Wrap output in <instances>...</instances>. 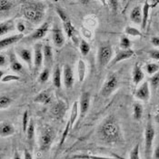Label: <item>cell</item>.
I'll use <instances>...</instances> for the list:
<instances>
[{
  "instance_id": "6da1fadb",
  "label": "cell",
  "mask_w": 159,
  "mask_h": 159,
  "mask_svg": "<svg viewBox=\"0 0 159 159\" xmlns=\"http://www.w3.org/2000/svg\"><path fill=\"white\" fill-rule=\"evenodd\" d=\"M99 139L108 145H117L123 141V134L119 123L115 116H108L101 125L98 130Z\"/></svg>"
},
{
  "instance_id": "7a4b0ae2",
  "label": "cell",
  "mask_w": 159,
  "mask_h": 159,
  "mask_svg": "<svg viewBox=\"0 0 159 159\" xmlns=\"http://www.w3.org/2000/svg\"><path fill=\"white\" fill-rule=\"evenodd\" d=\"M46 5L39 1H29L23 6L22 14L25 18L32 24H40L46 15Z\"/></svg>"
},
{
  "instance_id": "3957f363",
  "label": "cell",
  "mask_w": 159,
  "mask_h": 159,
  "mask_svg": "<svg viewBox=\"0 0 159 159\" xmlns=\"http://www.w3.org/2000/svg\"><path fill=\"white\" fill-rule=\"evenodd\" d=\"M113 59V48L109 43H105L99 46L97 56L98 69L105 68Z\"/></svg>"
},
{
  "instance_id": "277c9868",
  "label": "cell",
  "mask_w": 159,
  "mask_h": 159,
  "mask_svg": "<svg viewBox=\"0 0 159 159\" xmlns=\"http://www.w3.org/2000/svg\"><path fill=\"white\" fill-rule=\"evenodd\" d=\"M56 11L57 13L59 18L61 19V21L63 22L64 29H65V31H66V36L69 37V38H71L74 42L75 43V45H79V44H78V41H77L78 37H76V36H77V31H76L75 27L74 26V25L72 24V22H71L69 16H68L66 15V13L65 12L61 7H57Z\"/></svg>"
},
{
  "instance_id": "5b68a950",
  "label": "cell",
  "mask_w": 159,
  "mask_h": 159,
  "mask_svg": "<svg viewBox=\"0 0 159 159\" xmlns=\"http://www.w3.org/2000/svg\"><path fill=\"white\" fill-rule=\"evenodd\" d=\"M155 136H156L155 127H154L152 120H151V116H149L147 123V126L145 129V154H146L147 159H151L152 148H153Z\"/></svg>"
},
{
  "instance_id": "8992f818",
  "label": "cell",
  "mask_w": 159,
  "mask_h": 159,
  "mask_svg": "<svg viewBox=\"0 0 159 159\" xmlns=\"http://www.w3.org/2000/svg\"><path fill=\"white\" fill-rule=\"evenodd\" d=\"M55 135V131L51 126H45L41 132L39 139V150L42 152L48 151L54 142Z\"/></svg>"
},
{
  "instance_id": "52a82bcc",
  "label": "cell",
  "mask_w": 159,
  "mask_h": 159,
  "mask_svg": "<svg viewBox=\"0 0 159 159\" xmlns=\"http://www.w3.org/2000/svg\"><path fill=\"white\" fill-rule=\"evenodd\" d=\"M118 87V78L115 74H109L103 85V87L100 91V95L103 98H109L111 95L117 89Z\"/></svg>"
},
{
  "instance_id": "ba28073f",
  "label": "cell",
  "mask_w": 159,
  "mask_h": 159,
  "mask_svg": "<svg viewBox=\"0 0 159 159\" xmlns=\"http://www.w3.org/2000/svg\"><path fill=\"white\" fill-rule=\"evenodd\" d=\"M49 28H50V22L46 21L43 24L40 25L37 29L35 31H33L28 37H25V40H26L27 42H35V41L41 40L47 36Z\"/></svg>"
},
{
  "instance_id": "9c48e42d",
  "label": "cell",
  "mask_w": 159,
  "mask_h": 159,
  "mask_svg": "<svg viewBox=\"0 0 159 159\" xmlns=\"http://www.w3.org/2000/svg\"><path fill=\"white\" fill-rule=\"evenodd\" d=\"M90 101H91V95L89 92H84L82 93L80 100H79V118L76 124L78 125L81 122L84 117L86 116L87 112L90 107Z\"/></svg>"
},
{
  "instance_id": "30bf717a",
  "label": "cell",
  "mask_w": 159,
  "mask_h": 159,
  "mask_svg": "<svg viewBox=\"0 0 159 159\" xmlns=\"http://www.w3.org/2000/svg\"><path fill=\"white\" fill-rule=\"evenodd\" d=\"M44 64V45L37 43L34 47V67L35 71H38Z\"/></svg>"
},
{
  "instance_id": "8fae6325",
  "label": "cell",
  "mask_w": 159,
  "mask_h": 159,
  "mask_svg": "<svg viewBox=\"0 0 159 159\" xmlns=\"http://www.w3.org/2000/svg\"><path fill=\"white\" fill-rule=\"evenodd\" d=\"M135 55V51L132 50V49H119L116 51V56L115 57H113L112 61H111V66L117 64V63H120V62L125 61L126 59H129L131 58L133 56Z\"/></svg>"
},
{
  "instance_id": "7c38bea8",
  "label": "cell",
  "mask_w": 159,
  "mask_h": 159,
  "mask_svg": "<svg viewBox=\"0 0 159 159\" xmlns=\"http://www.w3.org/2000/svg\"><path fill=\"white\" fill-rule=\"evenodd\" d=\"M135 98L140 101L147 102L150 99V85L149 82H144L135 91Z\"/></svg>"
},
{
  "instance_id": "4fadbf2b",
  "label": "cell",
  "mask_w": 159,
  "mask_h": 159,
  "mask_svg": "<svg viewBox=\"0 0 159 159\" xmlns=\"http://www.w3.org/2000/svg\"><path fill=\"white\" fill-rule=\"evenodd\" d=\"M51 35H52V40H53L55 47L57 48H61L65 44V37H64V33L61 28L58 25H55L52 28Z\"/></svg>"
},
{
  "instance_id": "5bb4252c",
  "label": "cell",
  "mask_w": 159,
  "mask_h": 159,
  "mask_svg": "<svg viewBox=\"0 0 159 159\" xmlns=\"http://www.w3.org/2000/svg\"><path fill=\"white\" fill-rule=\"evenodd\" d=\"M64 85L66 86V89H72L75 83V78H74L73 69L69 65H65L64 69Z\"/></svg>"
},
{
  "instance_id": "9a60e30c",
  "label": "cell",
  "mask_w": 159,
  "mask_h": 159,
  "mask_svg": "<svg viewBox=\"0 0 159 159\" xmlns=\"http://www.w3.org/2000/svg\"><path fill=\"white\" fill-rule=\"evenodd\" d=\"M16 54L28 66V67L32 69V66L34 65V57H33L32 52L29 49L20 48L16 50Z\"/></svg>"
},
{
  "instance_id": "2e32d148",
  "label": "cell",
  "mask_w": 159,
  "mask_h": 159,
  "mask_svg": "<svg viewBox=\"0 0 159 159\" xmlns=\"http://www.w3.org/2000/svg\"><path fill=\"white\" fill-rule=\"evenodd\" d=\"M23 38H24V34H16V35H13V36H10V37L1 38V40H0V48H7L12 46L14 44H16L17 42H19Z\"/></svg>"
},
{
  "instance_id": "e0dca14e",
  "label": "cell",
  "mask_w": 159,
  "mask_h": 159,
  "mask_svg": "<svg viewBox=\"0 0 159 159\" xmlns=\"http://www.w3.org/2000/svg\"><path fill=\"white\" fill-rule=\"evenodd\" d=\"M145 78V73L141 67V66L136 63L133 68V72H132V80L135 86L139 85Z\"/></svg>"
},
{
  "instance_id": "ac0fdd59",
  "label": "cell",
  "mask_w": 159,
  "mask_h": 159,
  "mask_svg": "<svg viewBox=\"0 0 159 159\" xmlns=\"http://www.w3.org/2000/svg\"><path fill=\"white\" fill-rule=\"evenodd\" d=\"M54 63V54L53 49L48 44L44 45V64L46 67L51 68Z\"/></svg>"
},
{
  "instance_id": "d6986e66",
  "label": "cell",
  "mask_w": 159,
  "mask_h": 159,
  "mask_svg": "<svg viewBox=\"0 0 159 159\" xmlns=\"http://www.w3.org/2000/svg\"><path fill=\"white\" fill-rule=\"evenodd\" d=\"M130 19L133 23L136 25H141L143 21V9L142 7L136 6L135 7L131 12H130Z\"/></svg>"
},
{
  "instance_id": "ffe728a7",
  "label": "cell",
  "mask_w": 159,
  "mask_h": 159,
  "mask_svg": "<svg viewBox=\"0 0 159 159\" xmlns=\"http://www.w3.org/2000/svg\"><path fill=\"white\" fill-rule=\"evenodd\" d=\"M15 132H16V129H15L13 125L6 122L1 123V125H0V135H1V137L11 136L15 134Z\"/></svg>"
},
{
  "instance_id": "44dd1931",
  "label": "cell",
  "mask_w": 159,
  "mask_h": 159,
  "mask_svg": "<svg viewBox=\"0 0 159 159\" xmlns=\"http://www.w3.org/2000/svg\"><path fill=\"white\" fill-rule=\"evenodd\" d=\"M52 82L55 87L61 88L62 86V71L59 65H57L54 68V72L52 75Z\"/></svg>"
},
{
  "instance_id": "7402d4cb",
  "label": "cell",
  "mask_w": 159,
  "mask_h": 159,
  "mask_svg": "<svg viewBox=\"0 0 159 159\" xmlns=\"http://www.w3.org/2000/svg\"><path fill=\"white\" fill-rule=\"evenodd\" d=\"M14 28H15V24H14V21L11 19L1 22V24H0V36L3 37V36L7 35L10 31L14 30Z\"/></svg>"
},
{
  "instance_id": "603a6c76",
  "label": "cell",
  "mask_w": 159,
  "mask_h": 159,
  "mask_svg": "<svg viewBox=\"0 0 159 159\" xmlns=\"http://www.w3.org/2000/svg\"><path fill=\"white\" fill-rule=\"evenodd\" d=\"M86 75V65L83 59H79L77 63V76L80 83H83Z\"/></svg>"
},
{
  "instance_id": "cb8c5ba5",
  "label": "cell",
  "mask_w": 159,
  "mask_h": 159,
  "mask_svg": "<svg viewBox=\"0 0 159 159\" xmlns=\"http://www.w3.org/2000/svg\"><path fill=\"white\" fill-rule=\"evenodd\" d=\"M150 8H152V7H151L149 0H146L144 6L142 7V9H143V21H142V24H141V28L142 29H146V27H147V21H148V18H149Z\"/></svg>"
},
{
  "instance_id": "d4e9b609",
  "label": "cell",
  "mask_w": 159,
  "mask_h": 159,
  "mask_svg": "<svg viewBox=\"0 0 159 159\" xmlns=\"http://www.w3.org/2000/svg\"><path fill=\"white\" fill-rule=\"evenodd\" d=\"M9 59H10V68L12 69L15 73H19V72H21L23 70L22 64L17 60V58H16L15 54L10 53Z\"/></svg>"
},
{
  "instance_id": "484cf974",
  "label": "cell",
  "mask_w": 159,
  "mask_h": 159,
  "mask_svg": "<svg viewBox=\"0 0 159 159\" xmlns=\"http://www.w3.org/2000/svg\"><path fill=\"white\" fill-rule=\"evenodd\" d=\"M51 94L48 91H43L40 92L39 94H37V97L34 98V102L38 103V104H43V105H47L51 101Z\"/></svg>"
},
{
  "instance_id": "4316f807",
  "label": "cell",
  "mask_w": 159,
  "mask_h": 159,
  "mask_svg": "<svg viewBox=\"0 0 159 159\" xmlns=\"http://www.w3.org/2000/svg\"><path fill=\"white\" fill-rule=\"evenodd\" d=\"M78 116H79V107H78V102L75 101L72 106V109H71V115H70V118L68 120V122L70 123L71 127L73 128L74 125L77 122L78 120Z\"/></svg>"
},
{
  "instance_id": "83f0119b",
  "label": "cell",
  "mask_w": 159,
  "mask_h": 159,
  "mask_svg": "<svg viewBox=\"0 0 159 159\" xmlns=\"http://www.w3.org/2000/svg\"><path fill=\"white\" fill-rule=\"evenodd\" d=\"M144 115V107L140 103H135L133 107V117L135 121H140Z\"/></svg>"
},
{
  "instance_id": "f1b7e54d",
  "label": "cell",
  "mask_w": 159,
  "mask_h": 159,
  "mask_svg": "<svg viewBox=\"0 0 159 159\" xmlns=\"http://www.w3.org/2000/svg\"><path fill=\"white\" fill-rule=\"evenodd\" d=\"M50 73H51L50 68L45 66V68L41 71V73L39 74V75H38V77H37L38 83H40V84H42V85L45 84V83H47V82L48 81L49 77H50Z\"/></svg>"
},
{
  "instance_id": "f546056e",
  "label": "cell",
  "mask_w": 159,
  "mask_h": 159,
  "mask_svg": "<svg viewBox=\"0 0 159 159\" xmlns=\"http://www.w3.org/2000/svg\"><path fill=\"white\" fill-rule=\"evenodd\" d=\"M125 35L129 36V37H142V32L135 28V27H133V26H130V25H127L125 28Z\"/></svg>"
},
{
  "instance_id": "4dcf8cb0",
  "label": "cell",
  "mask_w": 159,
  "mask_h": 159,
  "mask_svg": "<svg viewBox=\"0 0 159 159\" xmlns=\"http://www.w3.org/2000/svg\"><path fill=\"white\" fill-rule=\"evenodd\" d=\"M26 138H27V141L32 143L34 138H35V122L33 120H31L29 123V125L27 127V130H26Z\"/></svg>"
},
{
  "instance_id": "1f68e13d",
  "label": "cell",
  "mask_w": 159,
  "mask_h": 159,
  "mask_svg": "<svg viewBox=\"0 0 159 159\" xmlns=\"http://www.w3.org/2000/svg\"><path fill=\"white\" fill-rule=\"evenodd\" d=\"M79 49H80L81 55L83 57H86L90 52V45L85 39H81L79 42Z\"/></svg>"
},
{
  "instance_id": "d6a6232c",
  "label": "cell",
  "mask_w": 159,
  "mask_h": 159,
  "mask_svg": "<svg viewBox=\"0 0 159 159\" xmlns=\"http://www.w3.org/2000/svg\"><path fill=\"white\" fill-rule=\"evenodd\" d=\"M13 99L9 96L7 95H1L0 97V107L1 109H6L11 104H12Z\"/></svg>"
},
{
  "instance_id": "836d02e7",
  "label": "cell",
  "mask_w": 159,
  "mask_h": 159,
  "mask_svg": "<svg viewBox=\"0 0 159 159\" xmlns=\"http://www.w3.org/2000/svg\"><path fill=\"white\" fill-rule=\"evenodd\" d=\"M21 77L15 74H7L5 75H1V82L2 83H9L12 81H19Z\"/></svg>"
},
{
  "instance_id": "e575fe53",
  "label": "cell",
  "mask_w": 159,
  "mask_h": 159,
  "mask_svg": "<svg viewBox=\"0 0 159 159\" xmlns=\"http://www.w3.org/2000/svg\"><path fill=\"white\" fill-rule=\"evenodd\" d=\"M145 69H146V72L149 75H153L159 71V65L156 64V63H148L146 65Z\"/></svg>"
},
{
  "instance_id": "d590c367",
  "label": "cell",
  "mask_w": 159,
  "mask_h": 159,
  "mask_svg": "<svg viewBox=\"0 0 159 159\" xmlns=\"http://www.w3.org/2000/svg\"><path fill=\"white\" fill-rule=\"evenodd\" d=\"M13 7V2L11 0H0V11L1 13L7 12Z\"/></svg>"
},
{
  "instance_id": "8d00e7d4",
  "label": "cell",
  "mask_w": 159,
  "mask_h": 159,
  "mask_svg": "<svg viewBox=\"0 0 159 159\" xmlns=\"http://www.w3.org/2000/svg\"><path fill=\"white\" fill-rule=\"evenodd\" d=\"M116 159L113 157H101V156H95V155H79V156H74L72 159Z\"/></svg>"
},
{
  "instance_id": "74e56055",
  "label": "cell",
  "mask_w": 159,
  "mask_h": 159,
  "mask_svg": "<svg viewBox=\"0 0 159 159\" xmlns=\"http://www.w3.org/2000/svg\"><path fill=\"white\" fill-rule=\"evenodd\" d=\"M30 117H29V112L27 110H25L23 114V117H22V127H23V131L24 133H26L27 127L29 125L30 123Z\"/></svg>"
},
{
  "instance_id": "f35d334b",
  "label": "cell",
  "mask_w": 159,
  "mask_h": 159,
  "mask_svg": "<svg viewBox=\"0 0 159 159\" xmlns=\"http://www.w3.org/2000/svg\"><path fill=\"white\" fill-rule=\"evenodd\" d=\"M149 85L151 86L152 88L157 89L159 86V71L155 75H151V77L149 78Z\"/></svg>"
},
{
  "instance_id": "ab89813d",
  "label": "cell",
  "mask_w": 159,
  "mask_h": 159,
  "mask_svg": "<svg viewBox=\"0 0 159 159\" xmlns=\"http://www.w3.org/2000/svg\"><path fill=\"white\" fill-rule=\"evenodd\" d=\"M131 40L127 37L124 36L120 39V48L121 49H130L131 48Z\"/></svg>"
},
{
  "instance_id": "60d3db41",
  "label": "cell",
  "mask_w": 159,
  "mask_h": 159,
  "mask_svg": "<svg viewBox=\"0 0 159 159\" xmlns=\"http://www.w3.org/2000/svg\"><path fill=\"white\" fill-rule=\"evenodd\" d=\"M129 159H140V146L139 144L135 145L134 148L131 150Z\"/></svg>"
},
{
  "instance_id": "b9f144b4",
  "label": "cell",
  "mask_w": 159,
  "mask_h": 159,
  "mask_svg": "<svg viewBox=\"0 0 159 159\" xmlns=\"http://www.w3.org/2000/svg\"><path fill=\"white\" fill-rule=\"evenodd\" d=\"M148 55H149L150 58L159 61V49H152V50L148 51Z\"/></svg>"
},
{
  "instance_id": "7bdbcfd3",
  "label": "cell",
  "mask_w": 159,
  "mask_h": 159,
  "mask_svg": "<svg viewBox=\"0 0 159 159\" xmlns=\"http://www.w3.org/2000/svg\"><path fill=\"white\" fill-rule=\"evenodd\" d=\"M109 4H110L112 11L114 13L117 12V9H118V0H109Z\"/></svg>"
},
{
  "instance_id": "ee69618b",
  "label": "cell",
  "mask_w": 159,
  "mask_h": 159,
  "mask_svg": "<svg viewBox=\"0 0 159 159\" xmlns=\"http://www.w3.org/2000/svg\"><path fill=\"white\" fill-rule=\"evenodd\" d=\"M16 29L19 32V34H23L25 32V25L23 22H18L16 24Z\"/></svg>"
},
{
  "instance_id": "f6af8a7d",
  "label": "cell",
  "mask_w": 159,
  "mask_h": 159,
  "mask_svg": "<svg viewBox=\"0 0 159 159\" xmlns=\"http://www.w3.org/2000/svg\"><path fill=\"white\" fill-rule=\"evenodd\" d=\"M151 43L154 47L159 48V37H153L151 38Z\"/></svg>"
},
{
  "instance_id": "bcb514c9",
  "label": "cell",
  "mask_w": 159,
  "mask_h": 159,
  "mask_svg": "<svg viewBox=\"0 0 159 159\" xmlns=\"http://www.w3.org/2000/svg\"><path fill=\"white\" fill-rule=\"evenodd\" d=\"M0 66H1V67L7 66V57L3 54L0 55Z\"/></svg>"
},
{
  "instance_id": "7dc6e473",
  "label": "cell",
  "mask_w": 159,
  "mask_h": 159,
  "mask_svg": "<svg viewBox=\"0 0 159 159\" xmlns=\"http://www.w3.org/2000/svg\"><path fill=\"white\" fill-rule=\"evenodd\" d=\"M24 159H33V156H32L31 153H30L28 150H26V149H25L24 150Z\"/></svg>"
},
{
  "instance_id": "c3c4849f",
  "label": "cell",
  "mask_w": 159,
  "mask_h": 159,
  "mask_svg": "<svg viewBox=\"0 0 159 159\" xmlns=\"http://www.w3.org/2000/svg\"><path fill=\"white\" fill-rule=\"evenodd\" d=\"M149 2H150V5H151L152 8L157 7L159 5V0H149Z\"/></svg>"
},
{
  "instance_id": "681fc988",
  "label": "cell",
  "mask_w": 159,
  "mask_h": 159,
  "mask_svg": "<svg viewBox=\"0 0 159 159\" xmlns=\"http://www.w3.org/2000/svg\"><path fill=\"white\" fill-rule=\"evenodd\" d=\"M153 158L159 159V146L156 147L155 151H154V155H153Z\"/></svg>"
},
{
  "instance_id": "f907efd6",
  "label": "cell",
  "mask_w": 159,
  "mask_h": 159,
  "mask_svg": "<svg viewBox=\"0 0 159 159\" xmlns=\"http://www.w3.org/2000/svg\"><path fill=\"white\" fill-rule=\"evenodd\" d=\"M82 5H85V6H86V5H88L90 2H91V0H78Z\"/></svg>"
},
{
  "instance_id": "816d5d0a",
  "label": "cell",
  "mask_w": 159,
  "mask_h": 159,
  "mask_svg": "<svg viewBox=\"0 0 159 159\" xmlns=\"http://www.w3.org/2000/svg\"><path fill=\"white\" fill-rule=\"evenodd\" d=\"M13 159H22V158H21L20 155H19L17 152H15V154H14V157H13Z\"/></svg>"
},
{
  "instance_id": "f5cc1de1",
  "label": "cell",
  "mask_w": 159,
  "mask_h": 159,
  "mask_svg": "<svg viewBox=\"0 0 159 159\" xmlns=\"http://www.w3.org/2000/svg\"><path fill=\"white\" fill-rule=\"evenodd\" d=\"M155 122L157 123V125H159V112L155 116Z\"/></svg>"
},
{
  "instance_id": "db71d44e",
  "label": "cell",
  "mask_w": 159,
  "mask_h": 159,
  "mask_svg": "<svg viewBox=\"0 0 159 159\" xmlns=\"http://www.w3.org/2000/svg\"><path fill=\"white\" fill-rule=\"evenodd\" d=\"M100 2L102 3L103 6H107V0H100Z\"/></svg>"
},
{
  "instance_id": "11a10c76",
  "label": "cell",
  "mask_w": 159,
  "mask_h": 159,
  "mask_svg": "<svg viewBox=\"0 0 159 159\" xmlns=\"http://www.w3.org/2000/svg\"><path fill=\"white\" fill-rule=\"evenodd\" d=\"M132 1H134V0H128V2H127V4H126V6H125V8H127L128 5H129V4H131V2H132Z\"/></svg>"
},
{
  "instance_id": "9f6ffc18",
  "label": "cell",
  "mask_w": 159,
  "mask_h": 159,
  "mask_svg": "<svg viewBox=\"0 0 159 159\" xmlns=\"http://www.w3.org/2000/svg\"><path fill=\"white\" fill-rule=\"evenodd\" d=\"M50 1H53V2H57L58 0H50Z\"/></svg>"
},
{
  "instance_id": "6f0895ef",
  "label": "cell",
  "mask_w": 159,
  "mask_h": 159,
  "mask_svg": "<svg viewBox=\"0 0 159 159\" xmlns=\"http://www.w3.org/2000/svg\"><path fill=\"white\" fill-rule=\"evenodd\" d=\"M157 107H158V109H159V105H158V106H157Z\"/></svg>"
},
{
  "instance_id": "680465c9",
  "label": "cell",
  "mask_w": 159,
  "mask_h": 159,
  "mask_svg": "<svg viewBox=\"0 0 159 159\" xmlns=\"http://www.w3.org/2000/svg\"><path fill=\"white\" fill-rule=\"evenodd\" d=\"M85 159H86V158H85Z\"/></svg>"
}]
</instances>
